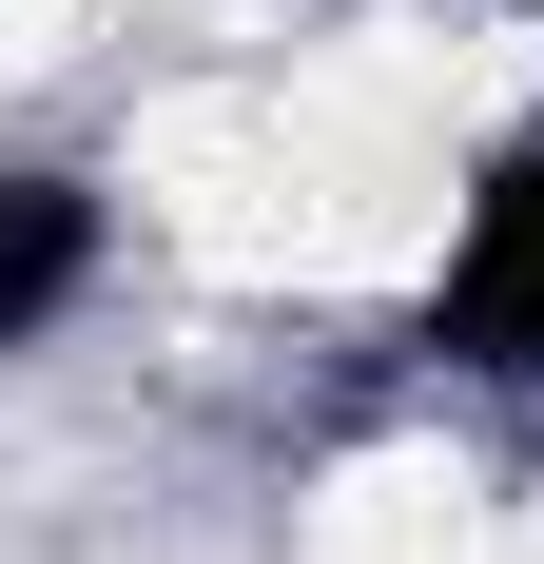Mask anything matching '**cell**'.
<instances>
[{"label":"cell","instance_id":"1","mask_svg":"<svg viewBox=\"0 0 544 564\" xmlns=\"http://www.w3.org/2000/svg\"><path fill=\"white\" fill-rule=\"evenodd\" d=\"M292 117V292H409L447 273V234H467V137L409 117L370 58L330 40L312 78H272Z\"/></svg>","mask_w":544,"mask_h":564},{"label":"cell","instance_id":"2","mask_svg":"<svg viewBox=\"0 0 544 564\" xmlns=\"http://www.w3.org/2000/svg\"><path fill=\"white\" fill-rule=\"evenodd\" d=\"M117 175H137V215H156L195 273L292 292V117H272V78H195V98H156Z\"/></svg>","mask_w":544,"mask_h":564},{"label":"cell","instance_id":"3","mask_svg":"<svg viewBox=\"0 0 544 564\" xmlns=\"http://www.w3.org/2000/svg\"><path fill=\"white\" fill-rule=\"evenodd\" d=\"M487 487H467V448H350L312 507V564H487Z\"/></svg>","mask_w":544,"mask_h":564},{"label":"cell","instance_id":"4","mask_svg":"<svg viewBox=\"0 0 544 564\" xmlns=\"http://www.w3.org/2000/svg\"><path fill=\"white\" fill-rule=\"evenodd\" d=\"M58 40H78V0H0V78H40Z\"/></svg>","mask_w":544,"mask_h":564},{"label":"cell","instance_id":"5","mask_svg":"<svg viewBox=\"0 0 544 564\" xmlns=\"http://www.w3.org/2000/svg\"><path fill=\"white\" fill-rule=\"evenodd\" d=\"M505 564H544V507H525V525H505Z\"/></svg>","mask_w":544,"mask_h":564}]
</instances>
